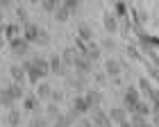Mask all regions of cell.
Wrapping results in <instances>:
<instances>
[{
  "label": "cell",
  "instance_id": "cell-1",
  "mask_svg": "<svg viewBox=\"0 0 159 127\" xmlns=\"http://www.w3.org/2000/svg\"><path fill=\"white\" fill-rule=\"evenodd\" d=\"M20 66L25 68V73H27V80H30L32 84H39V82H46V75L41 73V70L34 66V61L32 59H27V61H23Z\"/></svg>",
  "mask_w": 159,
  "mask_h": 127
},
{
  "label": "cell",
  "instance_id": "cell-2",
  "mask_svg": "<svg viewBox=\"0 0 159 127\" xmlns=\"http://www.w3.org/2000/svg\"><path fill=\"white\" fill-rule=\"evenodd\" d=\"M139 102H141L139 89H136V86H127L125 93H123V104H125V109H127V111H134V107H136Z\"/></svg>",
  "mask_w": 159,
  "mask_h": 127
},
{
  "label": "cell",
  "instance_id": "cell-3",
  "mask_svg": "<svg viewBox=\"0 0 159 127\" xmlns=\"http://www.w3.org/2000/svg\"><path fill=\"white\" fill-rule=\"evenodd\" d=\"M91 125L93 127H107V125H114L111 120H109V114H107V111H102V109H91Z\"/></svg>",
  "mask_w": 159,
  "mask_h": 127
},
{
  "label": "cell",
  "instance_id": "cell-4",
  "mask_svg": "<svg viewBox=\"0 0 159 127\" xmlns=\"http://www.w3.org/2000/svg\"><path fill=\"white\" fill-rule=\"evenodd\" d=\"M48 64H50V75H57V77H66L68 73H66V64L61 61V57L59 55H52V57L48 59Z\"/></svg>",
  "mask_w": 159,
  "mask_h": 127
},
{
  "label": "cell",
  "instance_id": "cell-5",
  "mask_svg": "<svg viewBox=\"0 0 159 127\" xmlns=\"http://www.w3.org/2000/svg\"><path fill=\"white\" fill-rule=\"evenodd\" d=\"M9 50L16 55V57H25L27 52H30V43L23 39V37H18V39H14L9 41Z\"/></svg>",
  "mask_w": 159,
  "mask_h": 127
},
{
  "label": "cell",
  "instance_id": "cell-6",
  "mask_svg": "<svg viewBox=\"0 0 159 127\" xmlns=\"http://www.w3.org/2000/svg\"><path fill=\"white\" fill-rule=\"evenodd\" d=\"M39 34H41L39 25H34V23L23 25V39L27 41V43H39Z\"/></svg>",
  "mask_w": 159,
  "mask_h": 127
},
{
  "label": "cell",
  "instance_id": "cell-7",
  "mask_svg": "<svg viewBox=\"0 0 159 127\" xmlns=\"http://www.w3.org/2000/svg\"><path fill=\"white\" fill-rule=\"evenodd\" d=\"M75 70H77V73L80 75H86V77H89L91 73H93V61H89V59H86L84 57V55H80V57H77V61H75V66H73Z\"/></svg>",
  "mask_w": 159,
  "mask_h": 127
},
{
  "label": "cell",
  "instance_id": "cell-8",
  "mask_svg": "<svg viewBox=\"0 0 159 127\" xmlns=\"http://www.w3.org/2000/svg\"><path fill=\"white\" fill-rule=\"evenodd\" d=\"M120 70H123V64L118 61V59H107L105 61V75L107 77H114V80H116V77L120 75Z\"/></svg>",
  "mask_w": 159,
  "mask_h": 127
},
{
  "label": "cell",
  "instance_id": "cell-9",
  "mask_svg": "<svg viewBox=\"0 0 159 127\" xmlns=\"http://www.w3.org/2000/svg\"><path fill=\"white\" fill-rule=\"evenodd\" d=\"M70 109H73L77 116H84V114H89V111H91V107H89V102H86L84 95H75L73 98V107H70Z\"/></svg>",
  "mask_w": 159,
  "mask_h": 127
},
{
  "label": "cell",
  "instance_id": "cell-10",
  "mask_svg": "<svg viewBox=\"0 0 159 127\" xmlns=\"http://www.w3.org/2000/svg\"><path fill=\"white\" fill-rule=\"evenodd\" d=\"M77 120H80V116L75 114L73 109H68L66 114H61L59 118H57V125H61V127H75Z\"/></svg>",
  "mask_w": 159,
  "mask_h": 127
},
{
  "label": "cell",
  "instance_id": "cell-11",
  "mask_svg": "<svg viewBox=\"0 0 159 127\" xmlns=\"http://www.w3.org/2000/svg\"><path fill=\"white\" fill-rule=\"evenodd\" d=\"M20 102H23V109L30 111V114H37V111L41 109V100H39L37 95H25Z\"/></svg>",
  "mask_w": 159,
  "mask_h": 127
},
{
  "label": "cell",
  "instance_id": "cell-12",
  "mask_svg": "<svg viewBox=\"0 0 159 127\" xmlns=\"http://www.w3.org/2000/svg\"><path fill=\"white\" fill-rule=\"evenodd\" d=\"M107 114H109V120L114 125H120V123L127 120V109H123V107H114V109L107 111Z\"/></svg>",
  "mask_w": 159,
  "mask_h": 127
},
{
  "label": "cell",
  "instance_id": "cell-13",
  "mask_svg": "<svg viewBox=\"0 0 159 127\" xmlns=\"http://www.w3.org/2000/svg\"><path fill=\"white\" fill-rule=\"evenodd\" d=\"M2 37H7V41H14L20 37V25L18 23H5L2 25Z\"/></svg>",
  "mask_w": 159,
  "mask_h": 127
},
{
  "label": "cell",
  "instance_id": "cell-14",
  "mask_svg": "<svg viewBox=\"0 0 159 127\" xmlns=\"http://www.w3.org/2000/svg\"><path fill=\"white\" fill-rule=\"evenodd\" d=\"M84 98H86V102H89V107H91V109H98V107H100V102H102V95H100V91H98V89H86Z\"/></svg>",
  "mask_w": 159,
  "mask_h": 127
},
{
  "label": "cell",
  "instance_id": "cell-15",
  "mask_svg": "<svg viewBox=\"0 0 159 127\" xmlns=\"http://www.w3.org/2000/svg\"><path fill=\"white\" fill-rule=\"evenodd\" d=\"M59 57H61V61L66 64V68H68V66H75V61H77V57H80V52L75 50V48H64Z\"/></svg>",
  "mask_w": 159,
  "mask_h": 127
},
{
  "label": "cell",
  "instance_id": "cell-16",
  "mask_svg": "<svg viewBox=\"0 0 159 127\" xmlns=\"http://www.w3.org/2000/svg\"><path fill=\"white\" fill-rule=\"evenodd\" d=\"M20 123H23V114H20L18 109H9L7 111V118H5L7 127H20Z\"/></svg>",
  "mask_w": 159,
  "mask_h": 127
},
{
  "label": "cell",
  "instance_id": "cell-17",
  "mask_svg": "<svg viewBox=\"0 0 159 127\" xmlns=\"http://www.w3.org/2000/svg\"><path fill=\"white\" fill-rule=\"evenodd\" d=\"M7 93H9L11 98H14V102H16V100H23V98L27 95L25 93V89H23V84H16V82H11V84H7Z\"/></svg>",
  "mask_w": 159,
  "mask_h": 127
},
{
  "label": "cell",
  "instance_id": "cell-18",
  "mask_svg": "<svg viewBox=\"0 0 159 127\" xmlns=\"http://www.w3.org/2000/svg\"><path fill=\"white\" fill-rule=\"evenodd\" d=\"M102 25H105V30L109 32V34H114V32L118 30V18H116V14L107 11L105 16H102Z\"/></svg>",
  "mask_w": 159,
  "mask_h": 127
},
{
  "label": "cell",
  "instance_id": "cell-19",
  "mask_svg": "<svg viewBox=\"0 0 159 127\" xmlns=\"http://www.w3.org/2000/svg\"><path fill=\"white\" fill-rule=\"evenodd\" d=\"M9 75H11V80L16 82V84H23V82H25V77H27L25 68L20 66V64H14V66L9 68Z\"/></svg>",
  "mask_w": 159,
  "mask_h": 127
},
{
  "label": "cell",
  "instance_id": "cell-20",
  "mask_svg": "<svg viewBox=\"0 0 159 127\" xmlns=\"http://www.w3.org/2000/svg\"><path fill=\"white\" fill-rule=\"evenodd\" d=\"M77 39H82L84 43H91V41H93V30L86 23H80L77 25Z\"/></svg>",
  "mask_w": 159,
  "mask_h": 127
},
{
  "label": "cell",
  "instance_id": "cell-21",
  "mask_svg": "<svg viewBox=\"0 0 159 127\" xmlns=\"http://www.w3.org/2000/svg\"><path fill=\"white\" fill-rule=\"evenodd\" d=\"M39 98V100H50V95H52V86H50L48 82H39L37 84V93H34Z\"/></svg>",
  "mask_w": 159,
  "mask_h": 127
},
{
  "label": "cell",
  "instance_id": "cell-22",
  "mask_svg": "<svg viewBox=\"0 0 159 127\" xmlns=\"http://www.w3.org/2000/svg\"><path fill=\"white\" fill-rule=\"evenodd\" d=\"M68 77V75H66ZM68 84L73 89H77V91H86V75H80V73H75V77H68Z\"/></svg>",
  "mask_w": 159,
  "mask_h": 127
},
{
  "label": "cell",
  "instance_id": "cell-23",
  "mask_svg": "<svg viewBox=\"0 0 159 127\" xmlns=\"http://www.w3.org/2000/svg\"><path fill=\"white\" fill-rule=\"evenodd\" d=\"M84 57L89 59V61H93V64H96V61L100 59V48H98L96 43H93V41H91L89 46H86V52H84Z\"/></svg>",
  "mask_w": 159,
  "mask_h": 127
},
{
  "label": "cell",
  "instance_id": "cell-24",
  "mask_svg": "<svg viewBox=\"0 0 159 127\" xmlns=\"http://www.w3.org/2000/svg\"><path fill=\"white\" fill-rule=\"evenodd\" d=\"M0 107L7 109V111L14 109V98L7 93V89H0Z\"/></svg>",
  "mask_w": 159,
  "mask_h": 127
},
{
  "label": "cell",
  "instance_id": "cell-25",
  "mask_svg": "<svg viewBox=\"0 0 159 127\" xmlns=\"http://www.w3.org/2000/svg\"><path fill=\"white\" fill-rule=\"evenodd\" d=\"M61 116V111H59V104H55V102H50L48 107H46V118L48 120H55L57 123V118Z\"/></svg>",
  "mask_w": 159,
  "mask_h": 127
},
{
  "label": "cell",
  "instance_id": "cell-26",
  "mask_svg": "<svg viewBox=\"0 0 159 127\" xmlns=\"http://www.w3.org/2000/svg\"><path fill=\"white\" fill-rule=\"evenodd\" d=\"M68 16H70V11H68L64 5H59V7L55 9V20H57V23H66Z\"/></svg>",
  "mask_w": 159,
  "mask_h": 127
},
{
  "label": "cell",
  "instance_id": "cell-27",
  "mask_svg": "<svg viewBox=\"0 0 159 127\" xmlns=\"http://www.w3.org/2000/svg\"><path fill=\"white\" fill-rule=\"evenodd\" d=\"M32 61H34V66H37V68L41 70V73L46 75V77L50 75V64H48V59H43V57H34Z\"/></svg>",
  "mask_w": 159,
  "mask_h": 127
},
{
  "label": "cell",
  "instance_id": "cell-28",
  "mask_svg": "<svg viewBox=\"0 0 159 127\" xmlns=\"http://www.w3.org/2000/svg\"><path fill=\"white\" fill-rule=\"evenodd\" d=\"M132 114H141V116H150V114H152V107H150V104L148 102H139V104H136V107H134V111H132Z\"/></svg>",
  "mask_w": 159,
  "mask_h": 127
},
{
  "label": "cell",
  "instance_id": "cell-29",
  "mask_svg": "<svg viewBox=\"0 0 159 127\" xmlns=\"http://www.w3.org/2000/svg\"><path fill=\"white\" fill-rule=\"evenodd\" d=\"M27 127H50V120L46 116H34L30 123H27Z\"/></svg>",
  "mask_w": 159,
  "mask_h": 127
},
{
  "label": "cell",
  "instance_id": "cell-30",
  "mask_svg": "<svg viewBox=\"0 0 159 127\" xmlns=\"http://www.w3.org/2000/svg\"><path fill=\"white\" fill-rule=\"evenodd\" d=\"M61 5V0H41V7H43V11H50V14H55V9Z\"/></svg>",
  "mask_w": 159,
  "mask_h": 127
},
{
  "label": "cell",
  "instance_id": "cell-31",
  "mask_svg": "<svg viewBox=\"0 0 159 127\" xmlns=\"http://www.w3.org/2000/svg\"><path fill=\"white\" fill-rule=\"evenodd\" d=\"M16 18H18L20 25H27V23H30V14H27L25 7H16Z\"/></svg>",
  "mask_w": 159,
  "mask_h": 127
},
{
  "label": "cell",
  "instance_id": "cell-32",
  "mask_svg": "<svg viewBox=\"0 0 159 127\" xmlns=\"http://www.w3.org/2000/svg\"><path fill=\"white\" fill-rule=\"evenodd\" d=\"M136 89H141V91H143V93H146L148 98H150V93L155 91V86H152V84H150V82L146 80V77H141V80H139V86H136Z\"/></svg>",
  "mask_w": 159,
  "mask_h": 127
},
{
  "label": "cell",
  "instance_id": "cell-33",
  "mask_svg": "<svg viewBox=\"0 0 159 127\" xmlns=\"http://www.w3.org/2000/svg\"><path fill=\"white\" fill-rule=\"evenodd\" d=\"M50 102H55V104H61V102H64V91H61V89H52Z\"/></svg>",
  "mask_w": 159,
  "mask_h": 127
},
{
  "label": "cell",
  "instance_id": "cell-34",
  "mask_svg": "<svg viewBox=\"0 0 159 127\" xmlns=\"http://www.w3.org/2000/svg\"><path fill=\"white\" fill-rule=\"evenodd\" d=\"M61 5L66 7V9H68L70 14H75V11L80 9V2H77V0H61Z\"/></svg>",
  "mask_w": 159,
  "mask_h": 127
},
{
  "label": "cell",
  "instance_id": "cell-35",
  "mask_svg": "<svg viewBox=\"0 0 159 127\" xmlns=\"http://www.w3.org/2000/svg\"><path fill=\"white\" fill-rule=\"evenodd\" d=\"M129 123H132L134 127H141L143 123H148V118H146V116H141V114H132V118H129Z\"/></svg>",
  "mask_w": 159,
  "mask_h": 127
},
{
  "label": "cell",
  "instance_id": "cell-36",
  "mask_svg": "<svg viewBox=\"0 0 159 127\" xmlns=\"http://www.w3.org/2000/svg\"><path fill=\"white\" fill-rule=\"evenodd\" d=\"M93 80H96L98 86H105V84H107V75L105 73H96V75H93Z\"/></svg>",
  "mask_w": 159,
  "mask_h": 127
},
{
  "label": "cell",
  "instance_id": "cell-37",
  "mask_svg": "<svg viewBox=\"0 0 159 127\" xmlns=\"http://www.w3.org/2000/svg\"><path fill=\"white\" fill-rule=\"evenodd\" d=\"M48 43H50V34L46 30H41V34H39V46H48Z\"/></svg>",
  "mask_w": 159,
  "mask_h": 127
},
{
  "label": "cell",
  "instance_id": "cell-38",
  "mask_svg": "<svg viewBox=\"0 0 159 127\" xmlns=\"http://www.w3.org/2000/svg\"><path fill=\"white\" fill-rule=\"evenodd\" d=\"M150 116H152V125L159 127V104H152V114Z\"/></svg>",
  "mask_w": 159,
  "mask_h": 127
},
{
  "label": "cell",
  "instance_id": "cell-39",
  "mask_svg": "<svg viewBox=\"0 0 159 127\" xmlns=\"http://www.w3.org/2000/svg\"><path fill=\"white\" fill-rule=\"evenodd\" d=\"M75 127H93V125H91V120H89V118H80Z\"/></svg>",
  "mask_w": 159,
  "mask_h": 127
},
{
  "label": "cell",
  "instance_id": "cell-40",
  "mask_svg": "<svg viewBox=\"0 0 159 127\" xmlns=\"http://www.w3.org/2000/svg\"><path fill=\"white\" fill-rule=\"evenodd\" d=\"M114 14H118V16H123V14H125V5H123V2H118V5H116V11H114Z\"/></svg>",
  "mask_w": 159,
  "mask_h": 127
},
{
  "label": "cell",
  "instance_id": "cell-41",
  "mask_svg": "<svg viewBox=\"0 0 159 127\" xmlns=\"http://www.w3.org/2000/svg\"><path fill=\"white\" fill-rule=\"evenodd\" d=\"M11 7V0H0V9H9Z\"/></svg>",
  "mask_w": 159,
  "mask_h": 127
},
{
  "label": "cell",
  "instance_id": "cell-42",
  "mask_svg": "<svg viewBox=\"0 0 159 127\" xmlns=\"http://www.w3.org/2000/svg\"><path fill=\"white\" fill-rule=\"evenodd\" d=\"M116 127H134V125L129 123V120H125V123H120V125H116Z\"/></svg>",
  "mask_w": 159,
  "mask_h": 127
},
{
  "label": "cell",
  "instance_id": "cell-43",
  "mask_svg": "<svg viewBox=\"0 0 159 127\" xmlns=\"http://www.w3.org/2000/svg\"><path fill=\"white\" fill-rule=\"evenodd\" d=\"M0 48H5V37H2V32H0Z\"/></svg>",
  "mask_w": 159,
  "mask_h": 127
},
{
  "label": "cell",
  "instance_id": "cell-44",
  "mask_svg": "<svg viewBox=\"0 0 159 127\" xmlns=\"http://www.w3.org/2000/svg\"><path fill=\"white\" fill-rule=\"evenodd\" d=\"M141 127H155V125H152V123H143Z\"/></svg>",
  "mask_w": 159,
  "mask_h": 127
},
{
  "label": "cell",
  "instance_id": "cell-45",
  "mask_svg": "<svg viewBox=\"0 0 159 127\" xmlns=\"http://www.w3.org/2000/svg\"><path fill=\"white\" fill-rule=\"evenodd\" d=\"M27 2H41V0H27Z\"/></svg>",
  "mask_w": 159,
  "mask_h": 127
},
{
  "label": "cell",
  "instance_id": "cell-46",
  "mask_svg": "<svg viewBox=\"0 0 159 127\" xmlns=\"http://www.w3.org/2000/svg\"><path fill=\"white\" fill-rule=\"evenodd\" d=\"M52 127H61V125H57V123H55V125H52Z\"/></svg>",
  "mask_w": 159,
  "mask_h": 127
},
{
  "label": "cell",
  "instance_id": "cell-47",
  "mask_svg": "<svg viewBox=\"0 0 159 127\" xmlns=\"http://www.w3.org/2000/svg\"><path fill=\"white\" fill-rule=\"evenodd\" d=\"M77 2H80V5H82V0H77Z\"/></svg>",
  "mask_w": 159,
  "mask_h": 127
},
{
  "label": "cell",
  "instance_id": "cell-48",
  "mask_svg": "<svg viewBox=\"0 0 159 127\" xmlns=\"http://www.w3.org/2000/svg\"><path fill=\"white\" fill-rule=\"evenodd\" d=\"M107 127H114V125H107Z\"/></svg>",
  "mask_w": 159,
  "mask_h": 127
},
{
  "label": "cell",
  "instance_id": "cell-49",
  "mask_svg": "<svg viewBox=\"0 0 159 127\" xmlns=\"http://www.w3.org/2000/svg\"><path fill=\"white\" fill-rule=\"evenodd\" d=\"M0 109H2V107H0Z\"/></svg>",
  "mask_w": 159,
  "mask_h": 127
},
{
  "label": "cell",
  "instance_id": "cell-50",
  "mask_svg": "<svg viewBox=\"0 0 159 127\" xmlns=\"http://www.w3.org/2000/svg\"><path fill=\"white\" fill-rule=\"evenodd\" d=\"M18 2H20V0H18Z\"/></svg>",
  "mask_w": 159,
  "mask_h": 127
}]
</instances>
